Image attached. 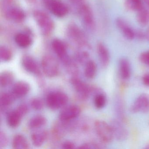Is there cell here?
<instances>
[{
	"label": "cell",
	"mask_w": 149,
	"mask_h": 149,
	"mask_svg": "<svg viewBox=\"0 0 149 149\" xmlns=\"http://www.w3.org/2000/svg\"><path fill=\"white\" fill-rule=\"evenodd\" d=\"M47 123V118L42 115L33 117L29 122L28 126L31 129H37L44 126Z\"/></svg>",
	"instance_id": "cell-21"
},
{
	"label": "cell",
	"mask_w": 149,
	"mask_h": 149,
	"mask_svg": "<svg viewBox=\"0 0 149 149\" xmlns=\"http://www.w3.org/2000/svg\"><path fill=\"white\" fill-rule=\"evenodd\" d=\"M68 101V97L66 94L60 91H55L48 95L46 103L49 109L55 110L65 106Z\"/></svg>",
	"instance_id": "cell-3"
},
{
	"label": "cell",
	"mask_w": 149,
	"mask_h": 149,
	"mask_svg": "<svg viewBox=\"0 0 149 149\" xmlns=\"http://www.w3.org/2000/svg\"><path fill=\"white\" fill-rule=\"evenodd\" d=\"M12 51L5 47H1L0 48V58L3 61H9L13 57Z\"/></svg>",
	"instance_id": "cell-30"
},
{
	"label": "cell",
	"mask_w": 149,
	"mask_h": 149,
	"mask_svg": "<svg viewBox=\"0 0 149 149\" xmlns=\"http://www.w3.org/2000/svg\"><path fill=\"white\" fill-rule=\"evenodd\" d=\"M62 147L64 149H72L75 148V145L73 142L70 141H67L62 144Z\"/></svg>",
	"instance_id": "cell-37"
},
{
	"label": "cell",
	"mask_w": 149,
	"mask_h": 149,
	"mask_svg": "<svg viewBox=\"0 0 149 149\" xmlns=\"http://www.w3.org/2000/svg\"><path fill=\"white\" fill-rule=\"evenodd\" d=\"M48 134L45 130L39 131L34 132L31 135V140L33 145L36 147H40L43 145L47 138Z\"/></svg>",
	"instance_id": "cell-20"
},
{
	"label": "cell",
	"mask_w": 149,
	"mask_h": 149,
	"mask_svg": "<svg viewBox=\"0 0 149 149\" xmlns=\"http://www.w3.org/2000/svg\"><path fill=\"white\" fill-rule=\"evenodd\" d=\"M44 1V2H45V4H47L48 6L49 5V3H50L51 1H52V0H43Z\"/></svg>",
	"instance_id": "cell-42"
},
{
	"label": "cell",
	"mask_w": 149,
	"mask_h": 149,
	"mask_svg": "<svg viewBox=\"0 0 149 149\" xmlns=\"http://www.w3.org/2000/svg\"><path fill=\"white\" fill-rule=\"evenodd\" d=\"M15 41L17 45L22 48L28 47L32 42L31 38L27 35L23 33L18 34L15 36Z\"/></svg>",
	"instance_id": "cell-27"
},
{
	"label": "cell",
	"mask_w": 149,
	"mask_h": 149,
	"mask_svg": "<svg viewBox=\"0 0 149 149\" xmlns=\"http://www.w3.org/2000/svg\"><path fill=\"white\" fill-rule=\"evenodd\" d=\"M143 1L145 3L146 6L147 7L149 10V0H143Z\"/></svg>",
	"instance_id": "cell-41"
},
{
	"label": "cell",
	"mask_w": 149,
	"mask_h": 149,
	"mask_svg": "<svg viewBox=\"0 0 149 149\" xmlns=\"http://www.w3.org/2000/svg\"><path fill=\"white\" fill-rule=\"evenodd\" d=\"M94 127L101 142L105 145L112 142L114 138L110 125L103 120H97L94 123Z\"/></svg>",
	"instance_id": "cell-1"
},
{
	"label": "cell",
	"mask_w": 149,
	"mask_h": 149,
	"mask_svg": "<svg viewBox=\"0 0 149 149\" xmlns=\"http://www.w3.org/2000/svg\"><path fill=\"white\" fill-rule=\"evenodd\" d=\"M81 112L79 106L70 105L63 109L59 115V119L63 122H68L77 118Z\"/></svg>",
	"instance_id": "cell-8"
},
{
	"label": "cell",
	"mask_w": 149,
	"mask_h": 149,
	"mask_svg": "<svg viewBox=\"0 0 149 149\" xmlns=\"http://www.w3.org/2000/svg\"><path fill=\"white\" fill-rule=\"evenodd\" d=\"M139 60L143 64L149 67V51L141 53L139 56Z\"/></svg>",
	"instance_id": "cell-35"
},
{
	"label": "cell",
	"mask_w": 149,
	"mask_h": 149,
	"mask_svg": "<svg viewBox=\"0 0 149 149\" xmlns=\"http://www.w3.org/2000/svg\"><path fill=\"white\" fill-rule=\"evenodd\" d=\"M34 16L44 33L48 34L52 32L54 29V23L47 15L41 11H38L35 12Z\"/></svg>",
	"instance_id": "cell-7"
},
{
	"label": "cell",
	"mask_w": 149,
	"mask_h": 149,
	"mask_svg": "<svg viewBox=\"0 0 149 149\" xmlns=\"http://www.w3.org/2000/svg\"><path fill=\"white\" fill-rule=\"evenodd\" d=\"M23 116H24L16 109L13 111H10L8 115L7 118L8 125L12 128L18 127L20 124Z\"/></svg>",
	"instance_id": "cell-17"
},
{
	"label": "cell",
	"mask_w": 149,
	"mask_h": 149,
	"mask_svg": "<svg viewBox=\"0 0 149 149\" xmlns=\"http://www.w3.org/2000/svg\"><path fill=\"white\" fill-rule=\"evenodd\" d=\"M146 38L149 41V31H148V32L146 33Z\"/></svg>",
	"instance_id": "cell-43"
},
{
	"label": "cell",
	"mask_w": 149,
	"mask_h": 149,
	"mask_svg": "<svg viewBox=\"0 0 149 149\" xmlns=\"http://www.w3.org/2000/svg\"><path fill=\"white\" fill-rule=\"evenodd\" d=\"M17 110L23 115L25 116L27 113L29 109L28 106L26 104H22L19 105L17 108Z\"/></svg>",
	"instance_id": "cell-36"
},
{
	"label": "cell",
	"mask_w": 149,
	"mask_h": 149,
	"mask_svg": "<svg viewBox=\"0 0 149 149\" xmlns=\"http://www.w3.org/2000/svg\"><path fill=\"white\" fill-rule=\"evenodd\" d=\"M52 47L56 54L65 65L70 61L67 56L66 46L61 40H54L52 42Z\"/></svg>",
	"instance_id": "cell-12"
},
{
	"label": "cell",
	"mask_w": 149,
	"mask_h": 149,
	"mask_svg": "<svg viewBox=\"0 0 149 149\" xmlns=\"http://www.w3.org/2000/svg\"><path fill=\"white\" fill-rule=\"evenodd\" d=\"M125 5L128 10L136 12L143 7L142 0H125Z\"/></svg>",
	"instance_id": "cell-29"
},
{
	"label": "cell",
	"mask_w": 149,
	"mask_h": 149,
	"mask_svg": "<svg viewBox=\"0 0 149 149\" xmlns=\"http://www.w3.org/2000/svg\"><path fill=\"white\" fill-rule=\"evenodd\" d=\"M71 35L74 40L78 42L80 44H84L85 40L83 35L81 33L79 29L76 27H72L71 30Z\"/></svg>",
	"instance_id": "cell-31"
},
{
	"label": "cell",
	"mask_w": 149,
	"mask_h": 149,
	"mask_svg": "<svg viewBox=\"0 0 149 149\" xmlns=\"http://www.w3.org/2000/svg\"><path fill=\"white\" fill-rule=\"evenodd\" d=\"M14 73L9 70H6L1 72L0 74V85L5 88L10 85L14 80Z\"/></svg>",
	"instance_id": "cell-23"
},
{
	"label": "cell",
	"mask_w": 149,
	"mask_h": 149,
	"mask_svg": "<svg viewBox=\"0 0 149 149\" xmlns=\"http://www.w3.org/2000/svg\"><path fill=\"white\" fill-rule=\"evenodd\" d=\"M12 145L15 149H28L30 148V145L27 139L22 134H17L14 136L13 140Z\"/></svg>",
	"instance_id": "cell-19"
},
{
	"label": "cell",
	"mask_w": 149,
	"mask_h": 149,
	"mask_svg": "<svg viewBox=\"0 0 149 149\" xmlns=\"http://www.w3.org/2000/svg\"><path fill=\"white\" fill-rule=\"evenodd\" d=\"M104 144L103 143H95V142H88L84 143L78 148L80 149H104Z\"/></svg>",
	"instance_id": "cell-32"
},
{
	"label": "cell",
	"mask_w": 149,
	"mask_h": 149,
	"mask_svg": "<svg viewBox=\"0 0 149 149\" xmlns=\"http://www.w3.org/2000/svg\"><path fill=\"white\" fill-rule=\"evenodd\" d=\"M7 15L9 18L15 21L19 22L22 21L25 18L24 13L20 9L16 8L10 9L8 12Z\"/></svg>",
	"instance_id": "cell-28"
},
{
	"label": "cell",
	"mask_w": 149,
	"mask_h": 149,
	"mask_svg": "<svg viewBox=\"0 0 149 149\" xmlns=\"http://www.w3.org/2000/svg\"><path fill=\"white\" fill-rule=\"evenodd\" d=\"M114 109L117 119L123 122L125 120V113L123 101L121 97L117 96L114 103Z\"/></svg>",
	"instance_id": "cell-18"
},
{
	"label": "cell",
	"mask_w": 149,
	"mask_h": 149,
	"mask_svg": "<svg viewBox=\"0 0 149 149\" xmlns=\"http://www.w3.org/2000/svg\"><path fill=\"white\" fill-rule=\"evenodd\" d=\"M31 107L36 111L41 110L44 107V102L42 100L39 98H34L31 100L30 102Z\"/></svg>",
	"instance_id": "cell-33"
},
{
	"label": "cell",
	"mask_w": 149,
	"mask_h": 149,
	"mask_svg": "<svg viewBox=\"0 0 149 149\" xmlns=\"http://www.w3.org/2000/svg\"><path fill=\"white\" fill-rule=\"evenodd\" d=\"M97 72V66L95 63L92 60H89L85 65L84 75L88 79H93L95 77Z\"/></svg>",
	"instance_id": "cell-24"
},
{
	"label": "cell",
	"mask_w": 149,
	"mask_h": 149,
	"mask_svg": "<svg viewBox=\"0 0 149 149\" xmlns=\"http://www.w3.org/2000/svg\"><path fill=\"white\" fill-rule=\"evenodd\" d=\"M136 19L138 23L142 26H145L149 23V10L143 7L137 12Z\"/></svg>",
	"instance_id": "cell-22"
},
{
	"label": "cell",
	"mask_w": 149,
	"mask_h": 149,
	"mask_svg": "<svg viewBox=\"0 0 149 149\" xmlns=\"http://www.w3.org/2000/svg\"><path fill=\"white\" fill-rule=\"evenodd\" d=\"M41 66L43 74L47 77L53 78L59 74L60 68L58 62L51 56H45L43 57Z\"/></svg>",
	"instance_id": "cell-2"
},
{
	"label": "cell",
	"mask_w": 149,
	"mask_h": 149,
	"mask_svg": "<svg viewBox=\"0 0 149 149\" xmlns=\"http://www.w3.org/2000/svg\"><path fill=\"white\" fill-rule=\"evenodd\" d=\"M79 12L85 25L91 29L95 28V23L93 13L88 6L84 4L80 8Z\"/></svg>",
	"instance_id": "cell-10"
},
{
	"label": "cell",
	"mask_w": 149,
	"mask_h": 149,
	"mask_svg": "<svg viewBox=\"0 0 149 149\" xmlns=\"http://www.w3.org/2000/svg\"><path fill=\"white\" fill-rule=\"evenodd\" d=\"M8 142V137L4 132H0V149H3L6 147Z\"/></svg>",
	"instance_id": "cell-34"
},
{
	"label": "cell",
	"mask_w": 149,
	"mask_h": 149,
	"mask_svg": "<svg viewBox=\"0 0 149 149\" xmlns=\"http://www.w3.org/2000/svg\"><path fill=\"white\" fill-rule=\"evenodd\" d=\"M107 103L106 95L102 91H98L95 95L94 104L95 107L98 109H103Z\"/></svg>",
	"instance_id": "cell-25"
},
{
	"label": "cell",
	"mask_w": 149,
	"mask_h": 149,
	"mask_svg": "<svg viewBox=\"0 0 149 149\" xmlns=\"http://www.w3.org/2000/svg\"><path fill=\"white\" fill-rule=\"evenodd\" d=\"M97 52L102 67L104 68H107L110 61L109 49L104 43L99 42L97 45Z\"/></svg>",
	"instance_id": "cell-14"
},
{
	"label": "cell",
	"mask_w": 149,
	"mask_h": 149,
	"mask_svg": "<svg viewBox=\"0 0 149 149\" xmlns=\"http://www.w3.org/2000/svg\"><path fill=\"white\" fill-rule=\"evenodd\" d=\"M48 6L52 13L57 17H64L68 13V7L59 0H52Z\"/></svg>",
	"instance_id": "cell-13"
},
{
	"label": "cell",
	"mask_w": 149,
	"mask_h": 149,
	"mask_svg": "<svg viewBox=\"0 0 149 149\" xmlns=\"http://www.w3.org/2000/svg\"><path fill=\"white\" fill-rule=\"evenodd\" d=\"M119 75L123 80H128L131 75L130 63L126 58H121L118 62Z\"/></svg>",
	"instance_id": "cell-16"
},
{
	"label": "cell",
	"mask_w": 149,
	"mask_h": 149,
	"mask_svg": "<svg viewBox=\"0 0 149 149\" xmlns=\"http://www.w3.org/2000/svg\"><path fill=\"white\" fill-rule=\"evenodd\" d=\"M145 149H149V142H148L145 146Z\"/></svg>",
	"instance_id": "cell-44"
},
{
	"label": "cell",
	"mask_w": 149,
	"mask_h": 149,
	"mask_svg": "<svg viewBox=\"0 0 149 149\" xmlns=\"http://www.w3.org/2000/svg\"><path fill=\"white\" fill-rule=\"evenodd\" d=\"M22 63L24 68L28 72L37 76L40 75V68L39 64L31 56H24L22 58Z\"/></svg>",
	"instance_id": "cell-11"
},
{
	"label": "cell",
	"mask_w": 149,
	"mask_h": 149,
	"mask_svg": "<svg viewBox=\"0 0 149 149\" xmlns=\"http://www.w3.org/2000/svg\"><path fill=\"white\" fill-rule=\"evenodd\" d=\"M142 80L144 85L149 88V73L145 74L142 77Z\"/></svg>",
	"instance_id": "cell-38"
},
{
	"label": "cell",
	"mask_w": 149,
	"mask_h": 149,
	"mask_svg": "<svg viewBox=\"0 0 149 149\" xmlns=\"http://www.w3.org/2000/svg\"><path fill=\"white\" fill-rule=\"evenodd\" d=\"M110 125L114 139L116 140L119 142H123L128 139L129 132L123 123V122L117 118L113 119L111 120Z\"/></svg>",
	"instance_id": "cell-6"
},
{
	"label": "cell",
	"mask_w": 149,
	"mask_h": 149,
	"mask_svg": "<svg viewBox=\"0 0 149 149\" xmlns=\"http://www.w3.org/2000/svg\"><path fill=\"white\" fill-rule=\"evenodd\" d=\"M15 97L12 93L5 92L1 94L0 96V104L1 109L9 107L14 102Z\"/></svg>",
	"instance_id": "cell-26"
},
{
	"label": "cell",
	"mask_w": 149,
	"mask_h": 149,
	"mask_svg": "<svg viewBox=\"0 0 149 149\" xmlns=\"http://www.w3.org/2000/svg\"><path fill=\"white\" fill-rule=\"evenodd\" d=\"M132 113H146L149 112V94L143 93L139 95L130 107Z\"/></svg>",
	"instance_id": "cell-5"
},
{
	"label": "cell",
	"mask_w": 149,
	"mask_h": 149,
	"mask_svg": "<svg viewBox=\"0 0 149 149\" xmlns=\"http://www.w3.org/2000/svg\"><path fill=\"white\" fill-rule=\"evenodd\" d=\"M71 3L74 5H76L79 7L80 8L83 5L85 4L84 2V0H70Z\"/></svg>",
	"instance_id": "cell-40"
},
{
	"label": "cell",
	"mask_w": 149,
	"mask_h": 149,
	"mask_svg": "<svg viewBox=\"0 0 149 149\" xmlns=\"http://www.w3.org/2000/svg\"><path fill=\"white\" fill-rule=\"evenodd\" d=\"M70 83L79 98L83 100L88 98L94 90L92 87L76 76L73 77L71 78Z\"/></svg>",
	"instance_id": "cell-4"
},
{
	"label": "cell",
	"mask_w": 149,
	"mask_h": 149,
	"mask_svg": "<svg viewBox=\"0 0 149 149\" xmlns=\"http://www.w3.org/2000/svg\"><path fill=\"white\" fill-rule=\"evenodd\" d=\"M116 24L124 37L127 40H132L135 38V31L124 19L121 18H117Z\"/></svg>",
	"instance_id": "cell-9"
},
{
	"label": "cell",
	"mask_w": 149,
	"mask_h": 149,
	"mask_svg": "<svg viewBox=\"0 0 149 149\" xmlns=\"http://www.w3.org/2000/svg\"><path fill=\"white\" fill-rule=\"evenodd\" d=\"M136 37L139 40H143L145 37L146 38V34L144 33L141 30H137L135 32V37Z\"/></svg>",
	"instance_id": "cell-39"
},
{
	"label": "cell",
	"mask_w": 149,
	"mask_h": 149,
	"mask_svg": "<svg viewBox=\"0 0 149 149\" xmlns=\"http://www.w3.org/2000/svg\"><path fill=\"white\" fill-rule=\"evenodd\" d=\"M30 90L29 83L24 81H19L14 85L12 93L15 97H22L27 95Z\"/></svg>",
	"instance_id": "cell-15"
}]
</instances>
